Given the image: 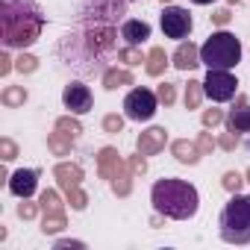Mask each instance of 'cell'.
Instances as JSON below:
<instances>
[{"label":"cell","instance_id":"6da1fadb","mask_svg":"<svg viewBox=\"0 0 250 250\" xmlns=\"http://www.w3.org/2000/svg\"><path fill=\"white\" fill-rule=\"evenodd\" d=\"M150 203L159 215L171 221H188L200 209V194L188 180L180 177H162L150 188Z\"/></svg>","mask_w":250,"mask_h":250},{"label":"cell","instance_id":"7a4b0ae2","mask_svg":"<svg viewBox=\"0 0 250 250\" xmlns=\"http://www.w3.org/2000/svg\"><path fill=\"white\" fill-rule=\"evenodd\" d=\"M218 232L227 244H250V194H232L224 203Z\"/></svg>","mask_w":250,"mask_h":250},{"label":"cell","instance_id":"3957f363","mask_svg":"<svg viewBox=\"0 0 250 250\" xmlns=\"http://www.w3.org/2000/svg\"><path fill=\"white\" fill-rule=\"evenodd\" d=\"M197 62L206 65V71H209V68L232 71V68L241 62V42H238L232 33H227V30L212 33V36L200 44V50H197Z\"/></svg>","mask_w":250,"mask_h":250},{"label":"cell","instance_id":"277c9868","mask_svg":"<svg viewBox=\"0 0 250 250\" xmlns=\"http://www.w3.org/2000/svg\"><path fill=\"white\" fill-rule=\"evenodd\" d=\"M156 109H159V100H156V94H153L150 88H145V85L133 88L127 97H124V115H127L130 121H136V124H147V121L156 115Z\"/></svg>","mask_w":250,"mask_h":250},{"label":"cell","instance_id":"5b68a950","mask_svg":"<svg viewBox=\"0 0 250 250\" xmlns=\"http://www.w3.org/2000/svg\"><path fill=\"white\" fill-rule=\"evenodd\" d=\"M200 85H203V94L215 103H227L238 91V80L232 77V71H218V68H209V74Z\"/></svg>","mask_w":250,"mask_h":250},{"label":"cell","instance_id":"8992f818","mask_svg":"<svg viewBox=\"0 0 250 250\" xmlns=\"http://www.w3.org/2000/svg\"><path fill=\"white\" fill-rule=\"evenodd\" d=\"M159 27H162V33H165V39L183 42V39L191 36V27H194V24H191L188 9H183V6H165V9H162Z\"/></svg>","mask_w":250,"mask_h":250},{"label":"cell","instance_id":"52a82bcc","mask_svg":"<svg viewBox=\"0 0 250 250\" xmlns=\"http://www.w3.org/2000/svg\"><path fill=\"white\" fill-rule=\"evenodd\" d=\"M62 103H65L68 112L85 115V112H91V106H94V94H91V88H88L85 83H68L65 91H62Z\"/></svg>","mask_w":250,"mask_h":250},{"label":"cell","instance_id":"ba28073f","mask_svg":"<svg viewBox=\"0 0 250 250\" xmlns=\"http://www.w3.org/2000/svg\"><path fill=\"white\" fill-rule=\"evenodd\" d=\"M39 188V171L36 168H21L9 177V191L15 197H33Z\"/></svg>","mask_w":250,"mask_h":250},{"label":"cell","instance_id":"9c48e42d","mask_svg":"<svg viewBox=\"0 0 250 250\" xmlns=\"http://www.w3.org/2000/svg\"><path fill=\"white\" fill-rule=\"evenodd\" d=\"M121 39L127 42L130 47H139L150 39V24L147 21H139V18H130L121 24Z\"/></svg>","mask_w":250,"mask_h":250},{"label":"cell","instance_id":"30bf717a","mask_svg":"<svg viewBox=\"0 0 250 250\" xmlns=\"http://www.w3.org/2000/svg\"><path fill=\"white\" fill-rule=\"evenodd\" d=\"M227 130L229 133H238V136H247L250 133V106L247 103L229 109V115H227Z\"/></svg>","mask_w":250,"mask_h":250},{"label":"cell","instance_id":"8fae6325","mask_svg":"<svg viewBox=\"0 0 250 250\" xmlns=\"http://www.w3.org/2000/svg\"><path fill=\"white\" fill-rule=\"evenodd\" d=\"M177 68H183V71H188V68H194V65H200V62H194V56H191V47H183L180 53H177V62H174Z\"/></svg>","mask_w":250,"mask_h":250},{"label":"cell","instance_id":"7c38bea8","mask_svg":"<svg viewBox=\"0 0 250 250\" xmlns=\"http://www.w3.org/2000/svg\"><path fill=\"white\" fill-rule=\"evenodd\" d=\"M191 3H197V6H209V3H215V0H191Z\"/></svg>","mask_w":250,"mask_h":250},{"label":"cell","instance_id":"4fadbf2b","mask_svg":"<svg viewBox=\"0 0 250 250\" xmlns=\"http://www.w3.org/2000/svg\"><path fill=\"white\" fill-rule=\"evenodd\" d=\"M12 3H24V0H12Z\"/></svg>","mask_w":250,"mask_h":250}]
</instances>
